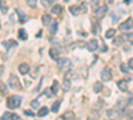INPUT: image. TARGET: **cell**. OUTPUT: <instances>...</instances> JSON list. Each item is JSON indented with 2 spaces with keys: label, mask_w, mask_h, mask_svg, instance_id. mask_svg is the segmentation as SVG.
<instances>
[{
  "label": "cell",
  "mask_w": 133,
  "mask_h": 120,
  "mask_svg": "<svg viewBox=\"0 0 133 120\" xmlns=\"http://www.w3.org/2000/svg\"><path fill=\"white\" fill-rule=\"evenodd\" d=\"M20 104H21V96L19 95H14L7 99V107L11 108V110H16V108H19Z\"/></svg>",
  "instance_id": "6da1fadb"
},
{
  "label": "cell",
  "mask_w": 133,
  "mask_h": 120,
  "mask_svg": "<svg viewBox=\"0 0 133 120\" xmlns=\"http://www.w3.org/2000/svg\"><path fill=\"white\" fill-rule=\"evenodd\" d=\"M8 85L12 90H15V91L21 90V83H20L19 78H17V76H15V75H11L9 78H8Z\"/></svg>",
  "instance_id": "7a4b0ae2"
},
{
  "label": "cell",
  "mask_w": 133,
  "mask_h": 120,
  "mask_svg": "<svg viewBox=\"0 0 133 120\" xmlns=\"http://www.w3.org/2000/svg\"><path fill=\"white\" fill-rule=\"evenodd\" d=\"M57 65H59L60 70H69L71 65H72V63H71L69 59H66V58H60V59L57 60Z\"/></svg>",
  "instance_id": "3957f363"
},
{
  "label": "cell",
  "mask_w": 133,
  "mask_h": 120,
  "mask_svg": "<svg viewBox=\"0 0 133 120\" xmlns=\"http://www.w3.org/2000/svg\"><path fill=\"white\" fill-rule=\"evenodd\" d=\"M132 28H133V19H128V20L124 21V23H121V24L118 26V29H120V31H124V32L130 31Z\"/></svg>",
  "instance_id": "277c9868"
},
{
  "label": "cell",
  "mask_w": 133,
  "mask_h": 120,
  "mask_svg": "<svg viewBox=\"0 0 133 120\" xmlns=\"http://www.w3.org/2000/svg\"><path fill=\"white\" fill-rule=\"evenodd\" d=\"M100 76H101V79H103L104 81H109L110 79H112V71H110L109 67H105V68H103Z\"/></svg>",
  "instance_id": "5b68a950"
},
{
  "label": "cell",
  "mask_w": 133,
  "mask_h": 120,
  "mask_svg": "<svg viewBox=\"0 0 133 120\" xmlns=\"http://www.w3.org/2000/svg\"><path fill=\"white\" fill-rule=\"evenodd\" d=\"M107 12H108V7H107V5L98 7V8L95 11V16H96L97 19H101V17H104V16L107 15Z\"/></svg>",
  "instance_id": "8992f818"
},
{
  "label": "cell",
  "mask_w": 133,
  "mask_h": 120,
  "mask_svg": "<svg viewBox=\"0 0 133 120\" xmlns=\"http://www.w3.org/2000/svg\"><path fill=\"white\" fill-rule=\"evenodd\" d=\"M97 48H98V40H96V39H92V40H89V41L87 43V49H88V51L95 52Z\"/></svg>",
  "instance_id": "52a82bcc"
},
{
  "label": "cell",
  "mask_w": 133,
  "mask_h": 120,
  "mask_svg": "<svg viewBox=\"0 0 133 120\" xmlns=\"http://www.w3.org/2000/svg\"><path fill=\"white\" fill-rule=\"evenodd\" d=\"M117 87L123 92H127L128 91V80H118L117 81Z\"/></svg>",
  "instance_id": "ba28073f"
},
{
  "label": "cell",
  "mask_w": 133,
  "mask_h": 120,
  "mask_svg": "<svg viewBox=\"0 0 133 120\" xmlns=\"http://www.w3.org/2000/svg\"><path fill=\"white\" fill-rule=\"evenodd\" d=\"M28 71H29V65H28L27 63H21V64L19 65V72H20L21 75H27Z\"/></svg>",
  "instance_id": "9c48e42d"
},
{
  "label": "cell",
  "mask_w": 133,
  "mask_h": 120,
  "mask_svg": "<svg viewBox=\"0 0 133 120\" xmlns=\"http://www.w3.org/2000/svg\"><path fill=\"white\" fill-rule=\"evenodd\" d=\"M61 117H63V120H76V115H75V112H72V111L65 112Z\"/></svg>",
  "instance_id": "30bf717a"
},
{
  "label": "cell",
  "mask_w": 133,
  "mask_h": 120,
  "mask_svg": "<svg viewBox=\"0 0 133 120\" xmlns=\"http://www.w3.org/2000/svg\"><path fill=\"white\" fill-rule=\"evenodd\" d=\"M57 32V21H53L52 20V23L49 24V34L51 35H55Z\"/></svg>",
  "instance_id": "8fae6325"
},
{
  "label": "cell",
  "mask_w": 133,
  "mask_h": 120,
  "mask_svg": "<svg viewBox=\"0 0 133 120\" xmlns=\"http://www.w3.org/2000/svg\"><path fill=\"white\" fill-rule=\"evenodd\" d=\"M41 23H43V26H48V24H51V23H52V17H51V15H43V17H41Z\"/></svg>",
  "instance_id": "7c38bea8"
},
{
  "label": "cell",
  "mask_w": 133,
  "mask_h": 120,
  "mask_svg": "<svg viewBox=\"0 0 133 120\" xmlns=\"http://www.w3.org/2000/svg\"><path fill=\"white\" fill-rule=\"evenodd\" d=\"M49 56H51L52 59H55V60H59V59H60V58H59V51H57L56 48H53V47L49 49Z\"/></svg>",
  "instance_id": "4fadbf2b"
},
{
  "label": "cell",
  "mask_w": 133,
  "mask_h": 120,
  "mask_svg": "<svg viewBox=\"0 0 133 120\" xmlns=\"http://www.w3.org/2000/svg\"><path fill=\"white\" fill-rule=\"evenodd\" d=\"M16 14H17V16H19V21H20V23H25V21H27V16H25V14H23V12H21V11L20 9H17L16 8Z\"/></svg>",
  "instance_id": "5bb4252c"
},
{
  "label": "cell",
  "mask_w": 133,
  "mask_h": 120,
  "mask_svg": "<svg viewBox=\"0 0 133 120\" xmlns=\"http://www.w3.org/2000/svg\"><path fill=\"white\" fill-rule=\"evenodd\" d=\"M93 91H95L96 93L101 92V91H103V83H101V81H96V83L93 84Z\"/></svg>",
  "instance_id": "9a60e30c"
},
{
  "label": "cell",
  "mask_w": 133,
  "mask_h": 120,
  "mask_svg": "<svg viewBox=\"0 0 133 120\" xmlns=\"http://www.w3.org/2000/svg\"><path fill=\"white\" fill-rule=\"evenodd\" d=\"M69 12H71L72 15L77 16V15L80 14V9H79V5H71V7H69Z\"/></svg>",
  "instance_id": "2e32d148"
},
{
  "label": "cell",
  "mask_w": 133,
  "mask_h": 120,
  "mask_svg": "<svg viewBox=\"0 0 133 120\" xmlns=\"http://www.w3.org/2000/svg\"><path fill=\"white\" fill-rule=\"evenodd\" d=\"M3 46L9 49L11 47H15L16 46V41L15 40H5V41H3Z\"/></svg>",
  "instance_id": "e0dca14e"
},
{
  "label": "cell",
  "mask_w": 133,
  "mask_h": 120,
  "mask_svg": "<svg viewBox=\"0 0 133 120\" xmlns=\"http://www.w3.org/2000/svg\"><path fill=\"white\" fill-rule=\"evenodd\" d=\"M61 9H63V7H61L60 4H56V5H53V7H52V14L59 15V14H61Z\"/></svg>",
  "instance_id": "ac0fdd59"
},
{
  "label": "cell",
  "mask_w": 133,
  "mask_h": 120,
  "mask_svg": "<svg viewBox=\"0 0 133 120\" xmlns=\"http://www.w3.org/2000/svg\"><path fill=\"white\" fill-rule=\"evenodd\" d=\"M115 35H116V29H113V28H109V29L105 32V37H107V39L113 37Z\"/></svg>",
  "instance_id": "d6986e66"
},
{
  "label": "cell",
  "mask_w": 133,
  "mask_h": 120,
  "mask_svg": "<svg viewBox=\"0 0 133 120\" xmlns=\"http://www.w3.org/2000/svg\"><path fill=\"white\" fill-rule=\"evenodd\" d=\"M41 5L44 8H51L53 5V0H41Z\"/></svg>",
  "instance_id": "ffe728a7"
},
{
  "label": "cell",
  "mask_w": 133,
  "mask_h": 120,
  "mask_svg": "<svg viewBox=\"0 0 133 120\" xmlns=\"http://www.w3.org/2000/svg\"><path fill=\"white\" fill-rule=\"evenodd\" d=\"M107 113L110 119H117L118 117V112H116V110H109V111H107Z\"/></svg>",
  "instance_id": "44dd1931"
},
{
  "label": "cell",
  "mask_w": 133,
  "mask_h": 120,
  "mask_svg": "<svg viewBox=\"0 0 133 120\" xmlns=\"http://www.w3.org/2000/svg\"><path fill=\"white\" fill-rule=\"evenodd\" d=\"M19 37L20 39H23V40H27L28 39V35H27V32H25V29H19Z\"/></svg>",
  "instance_id": "7402d4cb"
},
{
  "label": "cell",
  "mask_w": 133,
  "mask_h": 120,
  "mask_svg": "<svg viewBox=\"0 0 133 120\" xmlns=\"http://www.w3.org/2000/svg\"><path fill=\"white\" fill-rule=\"evenodd\" d=\"M51 90H52L53 95L57 93V90H59V81H57V80H53V85L51 87Z\"/></svg>",
  "instance_id": "603a6c76"
},
{
  "label": "cell",
  "mask_w": 133,
  "mask_h": 120,
  "mask_svg": "<svg viewBox=\"0 0 133 120\" xmlns=\"http://www.w3.org/2000/svg\"><path fill=\"white\" fill-rule=\"evenodd\" d=\"M125 37L124 36H117L116 39H115V41H113V44L115 46H121V44H123V40H124Z\"/></svg>",
  "instance_id": "cb8c5ba5"
},
{
  "label": "cell",
  "mask_w": 133,
  "mask_h": 120,
  "mask_svg": "<svg viewBox=\"0 0 133 120\" xmlns=\"http://www.w3.org/2000/svg\"><path fill=\"white\" fill-rule=\"evenodd\" d=\"M63 88H64V91H69V88H71V80H66V79H64Z\"/></svg>",
  "instance_id": "d4e9b609"
},
{
  "label": "cell",
  "mask_w": 133,
  "mask_h": 120,
  "mask_svg": "<svg viewBox=\"0 0 133 120\" xmlns=\"http://www.w3.org/2000/svg\"><path fill=\"white\" fill-rule=\"evenodd\" d=\"M60 100H57V102H55L53 103V105H52V112H57L59 111V108H60Z\"/></svg>",
  "instance_id": "484cf974"
},
{
  "label": "cell",
  "mask_w": 133,
  "mask_h": 120,
  "mask_svg": "<svg viewBox=\"0 0 133 120\" xmlns=\"http://www.w3.org/2000/svg\"><path fill=\"white\" fill-rule=\"evenodd\" d=\"M47 113H48V108H47V107H43V108H40L39 112H37V115H39V116H45Z\"/></svg>",
  "instance_id": "4316f807"
},
{
  "label": "cell",
  "mask_w": 133,
  "mask_h": 120,
  "mask_svg": "<svg viewBox=\"0 0 133 120\" xmlns=\"http://www.w3.org/2000/svg\"><path fill=\"white\" fill-rule=\"evenodd\" d=\"M91 7L96 11V9L100 7V2H98V0H92V2H91Z\"/></svg>",
  "instance_id": "83f0119b"
},
{
  "label": "cell",
  "mask_w": 133,
  "mask_h": 120,
  "mask_svg": "<svg viewBox=\"0 0 133 120\" xmlns=\"http://www.w3.org/2000/svg\"><path fill=\"white\" fill-rule=\"evenodd\" d=\"M12 116H14V115H11L9 112H4V113H3V116L0 117V120H9Z\"/></svg>",
  "instance_id": "f1b7e54d"
},
{
  "label": "cell",
  "mask_w": 133,
  "mask_h": 120,
  "mask_svg": "<svg viewBox=\"0 0 133 120\" xmlns=\"http://www.w3.org/2000/svg\"><path fill=\"white\" fill-rule=\"evenodd\" d=\"M25 3H27L29 7H36V4H37V0H25Z\"/></svg>",
  "instance_id": "f546056e"
},
{
  "label": "cell",
  "mask_w": 133,
  "mask_h": 120,
  "mask_svg": "<svg viewBox=\"0 0 133 120\" xmlns=\"http://www.w3.org/2000/svg\"><path fill=\"white\" fill-rule=\"evenodd\" d=\"M120 70L123 71L124 73H127V72H128V65H127L125 63H121V64H120Z\"/></svg>",
  "instance_id": "4dcf8cb0"
},
{
  "label": "cell",
  "mask_w": 133,
  "mask_h": 120,
  "mask_svg": "<svg viewBox=\"0 0 133 120\" xmlns=\"http://www.w3.org/2000/svg\"><path fill=\"white\" fill-rule=\"evenodd\" d=\"M73 76H75V73H73L72 71H68V72L65 73V78H64V79H66V80H71V79L73 78Z\"/></svg>",
  "instance_id": "1f68e13d"
},
{
  "label": "cell",
  "mask_w": 133,
  "mask_h": 120,
  "mask_svg": "<svg viewBox=\"0 0 133 120\" xmlns=\"http://www.w3.org/2000/svg\"><path fill=\"white\" fill-rule=\"evenodd\" d=\"M44 93H45L48 97H52V95H53V92H52L51 88H45V90H44Z\"/></svg>",
  "instance_id": "d6a6232c"
},
{
  "label": "cell",
  "mask_w": 133,
  "mask_h": 120,
  "mask_svg": "<svg viewBox=\"0 0 133 120\" xmlns=\"http://www.w3.org/2000/svg\"><path fill=\"white\" fill-rule=\"evenodd\" d=\"M0 92H2V93H7V88H5L4 83H2V81H0Z\"/></svg>",
  "instance_id": "836d02e7"
},
{
  "label": "cell",
  "mask_w": 133,
  "mask_h": 120,
  "mask_svg": "<svg viewBox=\"0 0 133 120\" xmlns=\"http://www.w3.org/2000/svg\"><path fill=\"white\" fill-rule=\"evenodd\" d=\"M79 9H80V14L87 12V4H81V5H79Z\"/></svg>",
  "instance_id": "e575fe53"
},
{
  "label": "cell",
  "mask_w": 133,
  "mask_h": 120,
  "mask_svg": "<svg viewBox=\"0 0 133 120\" xmlns=\"http://www.w3.org/2000/svg\"><path fill=\"white\" fill-rule=\"evenodd\" d=\"M31 107L32 108H39V100H32L31 102Z\"/></svg>",
  "instance_id": "d590c367"
},
{
  "label": "cell",
  "mask_w": 133,
  "mask_h": 120,
  "mask_svg": "<svg viewBox=\"0 0 133 120\" xmlns=\"http://www.w3.org/2000/svg\"><path fill=\"white\" fill-rule=\"evenodd\" d=\"M24 113H25L27 116H35V113H33V111H31V110H25V111H24Z\"/></svg>",
  "instance_id": "8d00e7d4"
},
{
  "label": "cell",
  "mask_w": 133,
  "mask_h": 120,
  "mask_svg": "<svg viewBox=\"0 0 133 120\" xmlns=\"http://www.w3.org/2000/svg\"><path fill=\"white\" fill-rule=\"evenodd\" d=\"M97 29H98V26H95V24H93V27H92V34H95V35H96L97 32H98Z\"/></svg>",
  "instance_id": "74e56055"
},
{
  "label": "cell",
  "mask_w": 133,
  "mask_h": 120,
  "mask_svg": "<svg viewBox=\"0 0 133 120\" xmlns=\"http://www.w3.org/2000/svg\"><path fill=\"white\" fill-rule=\"evenodd\" d=\"M127 39L129 40V43H130V44H133V34H129V35L127 36Z\"/></svg>",
  "instance_id": "f35d334b"
},
{
  "label": "cell",
  "mask_w": 133,
  "mask_h": 120,
  "mask_svg": "<svg viewBox=\"0 0 133 120\" xmlns=\"http://www.w3.org/2000/svg\"><path fill=\"white\" fill-rule=\"evenodd\" d=\"M128 67L133 70V59H129V60H128Z\"/></svg>",
  "instance_id": "ab89813d"
},
{
  "label": "cell",
  "mask_w": 133,
  "mask_h": 120,
  "mask_svg": "<svg viewBox=\"0 0 133 120\" xmlns=\"http://www.w3.org/2000/svg\"><path fill=\"white\" fill-rule=\"evenodd\" d=\"M128 104L133 105V95H129V99H128Z\"/></svg>",
  "instance_id": "60d3db41"
},
{
  "label": "cell",
  "mask_w": 133,
  "mask_h": 120,
  "mask_svg": "<svg viewBox=\"0 0 133 120\" xmlns=\"http://www.w3.org/2000/svg\"><path fill=\"white\" fill-rule=\"evenodd\" d=\"M112 19H113V20H112V21H113V23H117V21H118V16L116 17V15H115V14L112 15Z\"/></svg>",
  "instance_id": "b9f144b4"
},
{
  "label": "cell",
  "mask_w": 133,
  "mask_h": 120,
  "mask_svg": "<svg viewBox=\"0 0 133 120\" xmlns=\"http://www.w3.org/2000/svg\"><path fill=\"white\" fill-rule=\"evenodd\" d=\"M105 2H107V3H112V2H113V0H105Z\"/></svg>",
  "instance_id": "7bdbcfd3"
},
{
  "label": "cell",
  "mask_w": 133,
  "mask_h": 120,
  "mask_svg": "<svg viewBox=\"0 0 133 120\" xmlns=\"http://www.w3.org/2000/svg\"><path fill=\"white\" fill-rule=\"evenodd\" d=\"M64 2H69V0H64Z\"/></svg>",
  "instance_id": "ee69618b"
},
{
  "label": "cell",
  "mask_w": 133,
  "mask_h": 120,
  "mask_svg": "<svg viewBox=\"0 0 133 120\" xmlns=\"http://www.w3.org/2000/svg\"><path fill=\"white\" fill-rule=\"evenodd\" d=\"M0 4H2V0H0Z\"/></svg>",
  "instance_id": "f6af8a7d"
}]
</instances>
